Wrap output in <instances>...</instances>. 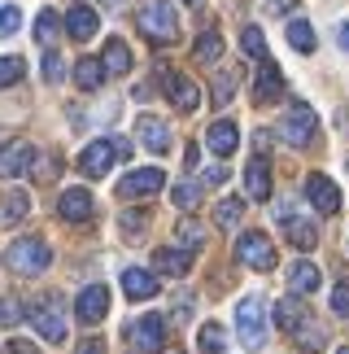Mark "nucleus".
Instances as JSON below:
<instances>
[{
	"instance_id": "1",
	"label": "nucleus",
	"mask_w": 349,
	"mask_h": 354,
	"mask_svg": "<svg viewBox=\"0 0 349 354\" xmlns=\"http://www.w3.org/2000/svg\"><path fill=\"white\" fill-rule=\"evenodd\" d=\"M136 22H140V35L149 39V44H174V39H179V18H174L170 0H144Z\"/></svg>"
},
{
	"instance_id": "2",
	"label": "nucleus",
	"mask_w": 349,
	"mask_h": 354,
	"mask_svg": "<svg viewBox=\"0 0 349 354\" xmlns=\"http://www.w3.org/2000/svg\"><path fill=\"white\" fill-rule=\"evenodd\" d=\"M48 263H52V250H48V241H39V236H18L5 250V267L13 276H44Z\"/></svg>"
},
{
	"instance_id": "3",
	"label": "nucleus",
	"mask_w": 349,
	"mask_h": 354,
	"mask_svg": "<svg viewBox=\"0 0 349 354\" xmlns=\"http://www.w3.org/2000/svg\"><path fill=\"white\" fill-rule=\"evenodd\" d=\"M266 302L258 293L253 297H240V306H236V333H240V346L245 350H262L266 346Z\"/></svg>"
},
{
	"instance_id": "4",
	"label": "nucleus",
	"mask_w": 349,
	"mask_h": 354,
	"mask_svg": "<svg viewBox=\"0 0 349 354\" xmlns=\"http://www.w3.org/2000/svg\"><path fill=\"white\" fill-rule=\"evenodd\" d=\"M315 131H319V114H315V105H306V101H292L284 118H279V136L292 145V149H306L315 140Z\"/></svg>"
},
{
	"instance_id": "5",
	"label": "nucleus",
	"mask_w": 349,
	"mask_h": 354,
	"mask_svg": "<svg viewBox=\"0 0 349 354\" xmlns=\"http://www.w3.org/2000/svg\"><path fill=\"white\" fill-rule=\"evenodd\" d=\"M26 319H31V328L44 337L48 346H61V342H66V315H61V302H57V297L35 302L31 310H26Z\"/></svg>"
},
{
	"instance_id": "6",
	"label": "nucleus",
	"mask_w": 349,
	"mask_h": 354,
	"mask_svg": "<svg viewBox=\"0 0 349 354\" xmlns=\"http://www.w3.org/2000/svg\"><path fill=\"white\" fill-rule=\"evenodd\" d=\"M236 258L253 271H275V245L266 232H240L236 241Z\"/></svg>"
},
{
	"instance_id": "7",
	"label": "nucleus",
	"mask_w": 349,
	"mask_h": 354,
	"mask_svg": "<svg viewBox=\"0 0 349 354\" xmlns=\"http://www.w3.org/2000/svg\"><path fill=\"white\" fill-rule=\"evenodd\" d=\"M162 184H166L162 167H140V171H131V175L118 180V197H123V201H140V197H153Z\"/></svg>"
},
{
	"instance_id": "8",
	"label": "nucleus",
	"mask_w": 349,
	"mask_h": 354,
	"mask_svg": "<svg viewBox=\"0 0 349 354\" xmlns=\"http://www.w3.org/2000/svg\"><path fill=\"white\" fill-rule=\"evenodd\" d=\"M127 337H131V346H136V350L162 354L166 350V319L162 315H144V319H136L127 328Z\"/></svg>"
},
{
	"instance_id": "9",
	"label": "nucleus",
	"mask_w": 349,
	"mask_h": 354,
	"mask_svg": "<svg viewBox=\"0 0 349 354\" xmlns=\"http://www.w3.org/2000/svg\"><path fill=\"white\" fill-rule=\"evenodd\" d=\"M74 315H79V324H101L110 315V289H105V284H88V289L74 297Z\"/></svg>"
},
{
	"instance_id": "10",
	"label": "nucleus",
	"mask_w": 349,
	"mask_h": 354,
	"mask_svg": "<svg viewBox=\"0 0 349 354\" xmlns=\"http://www.w3.org/2000/svg\"><path fill=\"white\" fill-rule=\"evenodd\" d=\"M118 162V153H114V140H92L83 153H79V171L88 175V180H101L105 171H110Z\"/></svg>"
},
{
	"instance_id": "11",
	"label": "nucleus",
	"mask_w": 349,
	"mask_h": 354,
	"mask_svg": "<svg viewBox=\"0 0 349 354\" xmlns=\"http://www.w3.org/2000/svg\"><path fill=\"white\" fill-rule=\"evenodd\" d=\"M279 97H284V75H279L275 62L262 57L258 75H253V101H258V105H271V101H279Z\"/></svg>"
},
{
	"instance_id": "12",
	"label": "nucleus",
	"mask_w": 349,
	"mask_h": 354,
	"mask_svg": "<svg viewBox=\"0 0 349 354\" xmlns=\"http://www.w3.org/2000/svg\"><path fill=\"white\" fill-rule=\"evenodd\" d=\"M31 162H35V145L31 140H9L0 149V175H5V180H18L22 171H31Z\"/></svg>"
},
{
	"instance_id": "13",
	"label": "nucleus",
	"mask_w": 349,
	"mask_h": 354,
	"mask_svg": "<svg viewBox=\"0 0 349 354\" xmlns=\"http://www.w3.org/2000/svg\"><path fill=\"white\" fill-rule=\"evenodd\" d=\"M306 197H310V206L319 210V214H337L341 210V188L328 180V175H310V180H306Z\"/></svg>"
},
{
	"instance_id": "14",
	"label": "nucleus",
	"mask_w": 349,
	"mask_h": 354,
	"mask_svg": "<svg viewBox=\"0 0 349 354\" xmlns=\"http://www.w3.org/2000/svg\"><path fill=\"white\" fill-rule=\"evenodd\" d=\"M166 97L174 101V110L192 114L197 105H201V88H197V79H188V75H179V71H170V75H166Z\"/></svg>"
},
{
	"instance_id": "15",
	"label": "nucleus",
	"mask_w": 349,
	"mask_h": 354,
	"mask_svg": "<svg viewBox=\"0 0 349 354\" xmlns=\"http://www.w3.org/2000/svg\"><path fill=\"white\" fill-rule=\"evenodd\" d=\"M206 145H210V153H214V158H232V153H236V145H240L236 122H232V118H214V122H210V131H206Z\"/></svg>"
},
{
	"instance_id": "16",
	"label": "nucleus",
	"mask_w": 349,
	"mask_h": 354,
	"mask_svg": "<svg viewBox=\"0 0 349 354\" xmlns=\"http://www.w3.org/2000/svg\"><path fill=\"white\" fill-rule=\"evenodd\" d=\"M92 210H97V206H92L88 188H66L61 201H57V214L66 223H83V219H92Z\"/></svg>"
},
{
	"instance_id": "17",
	"label": "nucleus",
	"mask_w": 349,
	"mask_h": 354,
	"mask_svg": "<svg viewBox=\"0 0 349 354\" xmlns=\"http://www.w3.org/2000/svg\"><path fill=\"white\" fill-rule=\"evenodd\" d=\"M97 31H101V18H97V9H92V5H74L70 13H66V35L79 39V44L92 39Z\"/></svg>"
},
{
	"instance_id": "18",
	"label": "nucleus",
	"mask_w": 349,
	"mask_h": 354,
	"mask_svg": "<svg viewBox=\"0 0 349 354\" xmlns=\"http://www.w3.org/2000/svg\"><path fill=\"white\" fill-rule=\"evenodd\" d=\"M123 293L131 302H144V297H157V276L144 267H127L123 271Z\"/></svg>"
},
{
	"instance_id": "19",
	"label": "nucleus",
	"mask_w": 349,
	"mask_h": 354,
	"mask_svg": "<svg viewBox=\"0 0 349 354\" xmlns=\"http://www.w3.org/2000/svg\"><path fill=\"white\" fill-rule=\"evenodd\" d=\"M136 131H140V145H144V149H149V153H166V149H170V127H166V122H162V118H153V114H144Z\"/></svg>"
},
{
	"instance_id": "20",
	"label": "nucleus",
	"mask_w": 349,
	"mask_h": 354,
	"mask_svg": "<svg viewBox=\"0 0 349 354\" xmlns=\"http://www.w3.org/2000/svg\"><path fill=\"white\" fill-rule=\"evenodd\" d=\"M319 284H323V276H319V267H315V263H306V258H297V263L288 267V293L306 297V293H315Z\"/></svg>"
},
{
	"instance_id": "21",
	"label": "nucleus",
	"mask_w": 349,
	"mask_h": 354,
	"mask_svg": "<svg viewBox=\"0 0 349 354\" xmlns=\"http://www.w3.org/2000/svg\"><path fill=\"white\" fill-rule=\"evenodd\" d=\"M284 232H288V241L297 245V250H315L319 245V223L315 219H301V214H284Z\"/></svg>"
},
{
	"instance_id": "22",
	"label": "nucleus",
	"mask_w": 349,
	"mask_h": 354,
	"mask_svg": "<svg viewBox=\"0 0 349 354\" xmlns=\"http://www.w3.org/2000/svg\"><path fill=\"white\" fill-rule=\"evenodd\" d=\"M245 193L253 201H266L271 197V167H266V158H253L245 167Z\"/></svg>"
},
{
	"instance_id": "23",
	"label": "nucleus",
	"mask_w": 349,
	"mask_h": 354,
	"mask_svg": "<svg viewBox=\"0 0 349 354\" xmlns=\"http://www.w3.org/2000/svg\"><path fill=\"white\" fill-rule=\"evenodd\" d=\"M153 271L157 276H188V271H192V254L188 250H157L153 254Z\"/></svg>"
},
{
	"instance_id": "24",
	"label": "nucleus",
	"mask_w": 349,
	"mask_h": 354,
	"mask_svg": "<svg viewBox=\"0 0 349 354\" xmlns=\"http://www.w3.org/2000/svg\"><path fill=\"white\" fill-rule=\"evenodd\" d=\"M288 337H292V342H297L301 350H310V354L328 346V328H323V324H319L315 315H306V319H301V324H297V328H292Z\"/></svg>"
},
{
	"instance_id": "25",
	"label": "nucleus",
	"mask_w": 349,
	"mask_h": 354,
	"mask_svg": "<svg viewBox=\"0 0 349 354\" xmlns=\"http://www.w3.org/2000/svg\"><path fill=\"white\" fill-rule=\"evenodd\" d=\"M101 66H105V75H127L131 71V48L123 44V39H105Z\"/></svg>"
},
{
	"instance_id": "26",
	"label": "nucleus",
	"mask_w": 349,
	"mask_h": 354,
	"mask_svg": "<svg viewBox=\"0 0 349 354\" xmlns=\"http://www.w3.org/2000/svg\"><path fill=\"white\" fill-rule=\"evenodd\" d=\"M74 84L83 88V92H97V88L105 84V66H101V57H79V62H74Z\"/></svg>"
},
{
	"instance_id": "27",
	"label": "nucleus",
	"mask_w": 349,
	"mask_h": 354,
	"mask_svg": "<svg viewBox=\"0 0 349 354\" xmlns=\"http://www.w3.org/2000/svg\"><path fill=\"white\" fill-rule=\"evenodd\" d=\"M301 319H306V306H301V297H297V293H292V297H279V306H275V324H279V328H284V333H292Z\"/></svg>"
},
{
	"instance_id": "28",
	"label": "nucleus",
	"mask_w": 349,
	"mask_h": 354,
	"mask_svg": "<svg viewBox=\"0 0 349 354\" xmlns=\"http://www.w3.org/2000/svg\"><path fill=\"white\" fill-rule=\"evenodd\" d=\"M284 35H288V44L297 48V53H315V26L306 22V18H292L284 26Z\"/></svg>"
},
{
	"instance_id": "29",
	"label": "nucleus",
	"mask_w": 349,
	"mask_h": 354,
	"mask_svg": "<svg viewBox=\"0 0 349 354\" xmlns=\"http://www.w3.org/2000/svg\"><path fill=\"white\" fill-rule=\"evenodd\" d=\"M197 62H206V66H214V62H223V35L219 31H214V26H210V31H201V39H197Z\"/></svg>"
},
{
	"instance_id": "30",
	"label": "nucleus",
	"mask_w": 349,
	"mask_h": 354,
	"mask_svg": "<svg viewBox=\"0 0 349 354\" xmlns=\"http://www.w3.org/2000/svg\"><path fill=\"white\" fill-rule=\"evenodd\" d=\"M223 350H227V328L219 319L201 324V354H223Z\"/></svg>"
},
{
	"instance_id": "31",
	"label": "nucleus",
	"mask_w": 349,
	"mask_h": 354,
	"mask_svg": "<svg viewBox=\"0 0 349 354\" xmlns=\"http://www.w3.org/2000/svg\"><path fill=\"white\" fill-rule=\"evenodd\" d=\"M240 214H245V201H240V197H223L219 210H214V223H219V227H236Z\"/></svg>"
},
{
	"instance_id": "32",
	"label": "nucleus",
	"mask_w": 349,
	"mask_h": 354,
	"mask_svg": "<svg viewBox=\"0 0 349 354\" xmlns=\"http://www.w3.org/2000/svg\"><path fill=\"white\" fill-rule=\"evenodd\" d=\"M170 201L179 210H197V201H201V184H192V180H179L170 188Z\"/></svg>"
},
{
	"instance_id": "33",
	"label": "nucleus",
	"mask_w": 349,
	"mask_h": 354,
	"mask_svg": "<svg viewBox=\"0 0 349 354\" xmlns=\"http://www.w3.org/2000/svg\"><path fill=\"white\" fill-rule=\"evenodd\" d=\"M174 241H179V250H201V241H206V232H201V223L192 219H179V227H174Z\"/></svg>"
},
{
	"instance_id": "34",
	"label": "nucleus",
	"mask_w": 349,
	"mask_h": 354,
	"mask_svg": "<svg viewBox=\"0 0 349 354\" xmlns=\"http://www.w3.org/2000/svg\"><path fill=\"white\" fill-rule=\"evenodd\" d=\"M57 31H61L57 13H52V9H39V13H35V39H39V44H52V39H57Z\"/></svg>"
},
{
	"instance_id": "35",
	"label": "nucleus",
	"mask_w": 349,
	"mask_h": 354,
	"mask_svg": "<svg viewBox=\"0 0 349 354\" xmlns=\"http://www.w3.org/2000/svg\"><path fill=\"white\" fill-rule=\"evenodd\" d=\"M118 223H123V236L127 241H140L144 232H149V210H127Z\"/></svg>"
},
{
	"instance_id": "36",
	"label": "nucleus",
	"mask_w": 349,
	"mask_h": 354,
	"mask_svg": "<svg viewBox=\"0 0 349 354\" xmlns=\"http://www.w3.org/2000/svg\"><path fill=\"white\" fill-rule=\"evenodd\" d=\"M240 48H245L249 57H266V35H262V26H245V31H240Z\"/></svg>"
},
{
	"instance_id": "37",
	"label": "nucleus",
	"mask_w": 349,
	"mask_h": 354,
	"mask_svg": "<svg viewBox=\"0 0 349 354\" xmlns=\"http://www.w3.org/2000/svg\"><path fill=\"white\" fill-rule=\"evenodd\" d=\"M26 210H31V197H26L22 188H13L9 201H5V219H9V223H22V219H26Z\"/></svg>"
},
{
	"instance_id": "38",
	"label": "nucleus",
	"mask_w": 349,
	"mask_h": 354,
	"mask_svg": "<svg viewBox=\"0 0 349 354\" xmlns=\"http://www.w3.org/2000/svg\"><path fill=\"white\" fill-rule=\"evenodd\" d=\"M26 319V310H22V302H18V297H0V324H5V328H18V324Z\"/></svg>"
},
{
	"instance_id": "39",
	"label": "nucleus",
	"mask_w": 349,
	"mask_h": 354,
	"mask_svg": "<svg viewBox=\"0 0 349 354\" xmlns=\"http://www.w3.org/2000/svg\"><path fill=\"white\" fill-rule=\"evenodd\" d=\"M232 97H236V71H223L214 79V105H227Z\"/></svg>"
},
{
	"instance_id": "40",
	"label": "nucleus",
	"mask_w": 349,
	"mask_h": 354,
	"mask_svg": "<svg viewBox=\"0 0 349 354\" xmlns=\"http://www.w3.org/2000/svg\"><path fill=\"white\" fill-rule=\"evenodd\" d=\"M22 79V57H0V88L18 84Z\"/></svg>"
},
{
	"instance_id": "41",
	"label": "nucleus",
	"mask_w": 349,
	"mask_h": 354,
	"mask_svg": "<svg viewBox=\"0 0 349 354\" xmlns=\"http://www.w3.org/2000/svg\"><path fill=\"white\" fill-rule=\"evenodd\" d=\"M18 26H22V13L13 9V5H0V39H5V35H13Z\"/></svg>"
},
{
	"instance_id": "42",
	"label": "nucleus",
	"mask_w": 349,
	"mask_h": 354,
	"mask_svg": "<svg viewBox=\"0 0 349 354\" xmlns=\"http://www.w3.org/2000/svg\"><path fill=\"white\" fill-rule=\"evenodd\" d=\"M332 310H337L341 319H349V280H341L337 289H332Z\"/></svg>"
},
{
	"instance_id": "43",
	"label": "nucleus",
	"mask_w": 349,
	"mask_h": 354,
	"mask_svg": "<svg viewBox=\"0 0 349 354\" xmlns=\"http://www.w3.org/2000/svg\"><path fill=\"white\" fill-rule=\"evenodd\" d=\"M39 71H44V79H48V84H61L66 66H61V57H57V53H44V66H39Z\"/></svg>"
},
{
	"instance_id": "44",
	"label": "nucleus",
	"mask_w": 349,
	"mask_h": 354,
	"mask_svg": "<svg viewBox=\"0 0 349 354\" xmlns=\"http://www.w3.org/2000/svg\"><path fill=\"white\" fill-rule=\"evenodd\" d=\"M31 167H35V180H57V171H61L57 158H35Z\"/></svg>"
},
{
	"instance_id": "45",
	"label": "nucleus",
	"mask_w": 349,
	"mask_h": 354,
	"mask_svg": "<svg viewBox=\"0 0 349 354\" xmlns=\"http://www.w3.org/2000/svg\"><path fill=\"white\" fill-rule=\"evenodd\" d=\"M206 184H227V167H223V162H214V167L206 171Z\"/></svg>"
},
{
	"instance_id": "46",
	"label": "nucleus",
	"mask_w": 349,
	"mask_h": 354,
	"mask_svg": "<svg viewBox=\"0 0 349 354\" xmlns=\"http://www.w3.org/2000/svg\"><path fill=\"white\" fill-rule=\"evenodd\" d=\"M79 354H105V342L101 337H88V342H79Z\"/></svg>"
},
{
	"instance_id": "47",
	"label": "nucleus",
	"mask_w": 349,
	"mask_h": 354,
	"mask_svg": "<svg viewBox=\"0 0 349 354\" xmlns=\"http://www.w3.org/2000/svg\"><path fill=\"white\" fill-rule=\"evenodd\" d=\"M0 354H35V346H26V342H5V350Z\"/></svg>"
},
{
	"instance_id": "48",
	"label": "nucleus",
	"mask_w": 349,
	"mask_h": 354,
	"mask_svg": "<svg viewBox=\"0 0 349 354\" xmlns=\"http://www.w3.org/2000/svg\"><path fill=\"white\" fill-rule=\"evenodd\" d=\"M192 167H197V145H188L183 149V171H192Z\"/></svg>"
},
{
	"instance_id": "49",
	"label": "nucleus",
	"mask_w": 349,
	"mask_h": 354,
	"mask_svg": "<svg viewBox=\"0 0 349 354\" xmlns=\"http://www.w3.org/2000/svg\"><path fill=\"white\" fill-rule=\"evenodd\" d=\"M337 39H341V48L349 53V22H341V26H337Z\"/></svg>"
},
{
	"instance_id": "50",
	"label": "nucleus",
	"mask_w": 349,
	"mask_h": 354,
	"mask_svg": "<svg viewBox=\"0 0 349 354\" xmlns=\"http://www.w3.org/2000/svg\"><path fill=\"white\" fill-rule=\"evenodd\" d=\"M101 5H114V9H118V5H123V0H101Z\"/></svg>"
},
{
	"instance_id": "51",
	"label": "nucleus",
	"mask_w": 349,
	"mask_h": 354,
	"mask_svg": "<svg viewBox=\"0 0 349 354\" xmlns=\"http://www.w3.org/2000/svg\"><path fill=\"white\" fill-rule=\"evenodd\" d=\"M337 354H349V346H341V350H337Z\"/></svg>"
},
{
	"instance_id": "52",
	"label": "nucleus",
	"mask_w": 349,
	"mask_h": 354,
	"mask_svg": "<svg viewBox=\"0 0 349 354\" xmlns=\"http://www.w3.org/2000/svg\"><path fill=\"white\" fill-rule=\"evenodd\" d=\"M183 5H197V0H183Z\"/></svg>"
},
{
	"instance_id": "53",
	"label": "nucleus",
	"mask_w": 349,
	"mask_h": 354,
	"mask_svg": "<svg viewBox=\"0 0 349 354\" xmlns=\"http://www.w3.org/2000/svg\"><path fill=\"white\" fill-rule=\"evenodd\" d=\"M170 354H183V350H170Z\"/></svg>"
}]
</instances>
